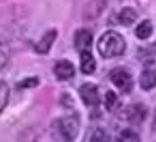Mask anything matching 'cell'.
<instances>
[{
  "mask_svg": "<svg viewBox=\"0 0 156 142\" xmlns=\"http://www.w3.org/2000/svg\"><path fill=\"white\" fill-rule=\"evenodd\" d=\"M125 49H126V42H125L123 36L113 30H109L105 35H102V38L99 39V43H98V50L106 59L120 56L125 52Z\"/></svg>",
  "mask_w": 156,
  "mask_h": 142,
  "instance_id": "6da1fadb",
  "label": "cell"
},
{
  "mask_svg": "<svg viewBox=\"0 0 156 142\" xmlns=\"http://www.w3.org/2000/svg\"><path fill=\"white\" fill-rule=\"evenodd\" d=\"M59 138L65 142H73L79 133V118L76 115H69L56 122Z\"/></svg>",
  "mask_w": 156,
  "mask_h": 142,
  "instance_id": "7a4b0ae2",
  "label": "cell"
},
{
  "mask_svg": "<svg viewBox=\"0 0 156 142\" xmlns=\"http://www.w3.org/2000/svg\"><path fill=\"white\" fill-rule=\"evenodd\" d=\"M110 81L118 89H120L125 93H129L132 92L133 89V79L132 75L129 73L128 71L125 69H115L112 73H110Z\"/></svg>",
  "mask_w": 156,
  "mask_h": 142,
  "instance_id": "3957f363",
  "label": "cell"
},
{
  "mask_svg": "<svg viewBox=\"0 0 156 142\" xmlns=\"http://www.w3.org/2000/svg\"><path fill=\"white\" fill-rule=\"evenodd\" d=\"M82 100L85 102L87 106H98L99 105V92H98V86L93 83H83L79 89Z\"/></svg>",
  "mask_w": 156,
  "mask_h": 142,
  "instance_id": "277c9868",
  "label": "cell"
},
{
  "mask_svg": "<svg viewBox=\"0 0 156 142\" xmlns=\"http://www.w3.org/2000/svg\"><path fill=\"white\" fill-rule=\"evenodd\" d=\"M146 108L140 104L136 105H130L126 109V119L133 125H140L146 118Z\"/></svg>",
  "mask_w": 156,
  "mask_h": 142,
  "instance_id": "5b68a950",
  "label": "cell"
},
{
  "mask_svg": "<svg viewBox=\"0 0 156 142\" xmlns=\"http://www.w3.org/2000/svg\"><path fill=\"white\" fill-rule=\"evenodd\" d=\"M93 43V35L90 33L87 29H80L75 35V46L79 52L83 50H90V46Z\"/></svg>",
  "mask_w": 156,
  "mask_h": 142,
  "instance_id": "8992f818",
  "label": "cell"
},
{
  "mask_svg": "<svg viewBox=\"0 0 156 142\" xmlns=\"http://www.w3.org/2000/svg\"><path fill=\"white\" fill-rule=\"evenodd\" d=\"M55 75L59 81H67V79H70L75 76V67L72 65V62L69 60H59L55 65Z\"/></svg>",
  "mask_w": 156,
  "mask_h": 142,
  "instance_id": "52a82bcc",
  "label": "cell"
},
{
  "mask_svg": "<svg viewBox=\"0 0 156 142\" xmlns=\"http://www.w3.org/2000/svg\"><path fill=\"white\" fill-rule=\"evenodd\" d=\"M137 57L145 66H153L156 65V45L140 47L137 50Z\"/></svg>",
  "mask_w": 156,
  "mask_h": 142,
  "instance_id": "ba28073f",
  "label": "cell"
},
{
  "mask_svg": "<svg viewBox=\"0 0 156 142\" xmlns=\"http://www.w3.org/2000/svg\"><path fill=\"white\" fill-rule=\"evenodd\" d=\"M56 36H57V32L53 29V30H49V32H46V33L42 36V39L37 42V45H36V52L40 53V55H44V53H48L49 50H50V47H52L53 42L56 40Z\"/></svg>",
  "mask_w": 156,
  "mask_h": 142,
  "instance_id": "9c48e42d",
  "label": "cell"
},
{
  "mask_svg": "<svg viewBox=\"0 0 156 142\" xmlns=\"http://www.w3.org/2000/svg\"><path fill=\"white\" fill-rule=\"evenodd\" d=\"M80 71L85 75H90L96 71V60L90 50L80 52Z\"/></svg>",
  "mask_w": 156,
  "mask_h": 142,
  "instance_id": "30bf717a",
  "label": "cell"
},
{
  "mask_svg": "<svg viewBox=\"0 0 156 142\" xmlns=\"http://www.w3.org/2000/svg\"><path fill=\"white\" fill-rule=\"evenodd\" d=\"M118 19L123 26H130V24H133L136 22L137 13H136V10L132 9V7H123L120 10V13H119Z\"/></svg>",
  "mask_w": 156,
  "mask_h": 142,
  "instance_id": "8fae6325",
  "label": "cell"
},
{
  "mask_svg": "<svg viewBox=\"0 0 156 142\" xmlns=\"http://www.w3.org/2000/svg\"><path fill=\"white\" fill-rule=\"evenodd\" d=\"M140 88L143 90H151L153 88H156V73L151 69L142 72L140 75Z\"/></svg>",
  "mask_w": 156,
  "mask_h": 142,
  "instance_id": "7c38bea8",
  "label": "cell"
},
{
  "mask_svg": "<svg viewBox=\"0 0 156 142\" xmlns=\"http://www.w3.org/2000/svg\"><path fill=\"white\" fill-rule=\"evenodd\" d=\"M152 32H153V26L149 20H143L139 23V26L135 30V35H136L137 39H142V40H146L147 38H151Z\"/></svg>",
  "mask_w": 156,
  "mask_h": 142,
  "instance_id": "4fadbf2b",
  "label": "cell"
},
{
  "mask_svg": "<svg viewBox=\"0 0 156 142\" xmlns=\"http://www.w3.org/2000/svg\"><path fill=\"white\" fill-rule=\"evenodd\" d=\"M105 106L109 112H116L119 108H120V100H119V96L112 90H108L106 93V98H105Z\"/></svg>",
  "mask_w": 156,
  "mask_h": 142,
  "instance_id": "5bb4252c",
  "label": "cell"
},
{
  "mask_svg": "<svg viewBox=\"0 0 156 142\" xmlns=\"http://www.w3.org/2000/svg\"><path fill=\"white\" fill-rule=\"evenodd\" d=\"M119 142H140V138L132 129H123L119 135Z\"/></svg>",
  "mask_w": 156,
  "mask_h": 142,
  "instance_id": "9a60e30c",
  "label": "cell"
},
{
  "mask_svg": "<svg viewBox=\"0 0 156 142\" xmlns=\"http://www.w3.org/2000/svg\"><path fill=\"white\" fill-rule=\"evenodd\" d=\"M9 86L6 85L5 82L0 81V114H2V111L6 108V105H7V100H9Z\"/></svg>",
  "mask_w": 156,
  "mask_h": 142,
  "instance_id": "2e32d148",
  "label": "cell"
},
{
  "mask_svg": "<svg viewBox=\"0 0 156 142\" xmlns=\"http://www.w3.org/2000/svg\"><path fill=\"white\" fill-rule=\"evenodd\" d=\"M90 142H110V137L103 129H96L93 132V135H92Z\"/></svg>",
  "mask_w": 156,
  "mask_h": 142,
  "instance_id": "e0dca14e",
  "label": "cell"
},
{
  "mask_svg": "<svg viewBox=\"0 0 156 142\" xmlns=\"http://www.w3.org/2000/svg\"><path fill=\"white\" fill-rule=\"evenodd\" d=\"M7 59H9V50H7V47L3 43L0 42V69L6 65Z\"/></svg>",
  "mask_w": 156,
  "mask_h": 142,
  "instance_id": "ac0fdd59",
  "label": "cell"
},
{
  "mask_svg": "<svg viewBox=\"0 0 156 142\" xmlns=\"http://www.w3.org/2000/svg\"><path fill=\"white\" fill-rule=\"evenodd\" d=\"M39 83L37 78H29L26 81H23L22 83H19V88H30V86H36Z\"/></svg>",
  "mask_w": 156,
  "mask_h": 142,
  "instance_id": "d6986e66",
  "label": "cell"
},
{
  "mask_svg": "<svg viewBox=\"0 0 156 142\" xmlns=\"http://www.w3.org/2000/svg\"><path fill=\"white\" fill-rule=\"evenodd\" d=\"M153 129L156 131V112H155V118H153Z\"/></svg>",
  "mask_w": 156,
  "mask_h": 142,
  "instance_id": "ffe728a7",
  "label": "cell"
}]
</instances>
